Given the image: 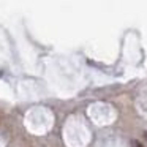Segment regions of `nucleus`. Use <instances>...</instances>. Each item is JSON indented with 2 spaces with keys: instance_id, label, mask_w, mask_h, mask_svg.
<instances>
[{
  "instance_id": "2",
  "label": "nucleus",
  "mask_w": 147,
  "mask_h": 147,
  "mask_svg": "<svg viewBox=\"0 0 147 147\" xmlns=\"http://www.w3.org/2000/svg\"><path fill=\"white\" fill-rule=\"evenodd\" d=\"M144 138H146V141H147V131H144Z\"/></svg>"
},
{
  "instance_id": "1",
  "label": "nucleus",
  "mask_w": 147,
  "mask_h": 147,
  "mask_svg": "<svg viewBox=\"0 0 147 147\" xmlns=\"http://www.w3.org/2000/svg\"><path fill=\"white\" fill-rule=\"evenodd\" d=\"M131 147H144V146L138 139H133V141H131Z\"/></svg>"
}]
</instances>
